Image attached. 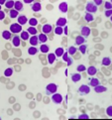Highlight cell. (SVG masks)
<instances>
[{
	"label": "cell",
	"instance_id": "5bb4252c",
	"mask_svg": "<svg viewBox=\"0 0 112 120\" xmlns=\"http://www.w3.org/2000/svg\"><path fill=\"white\" fill-rule=\"evenodd\" d=\"M87 72V74L89 75H95L96 74H97V68H95V67H88V68H86V71H85Z\"/></svg>",
	"mask_w": 112,
	"mask_h": 120
},
{
	"label": "cell",
	"instance_id": "7a4b0ae2",
	"mask_svg": "<svg viewBox=\"0 0 112 120\" xmlns=\"http://www.w3.org/2000/svg\"><path fill=\"white\" fill-rule=\"evenodd\" d=\"M85 10H86L87 13L93 14V13H96L97 10H98V8H97V6L92 1H89L86 5H85Z\"/></svg>",
	"mask_w": 112,
	"mask_h": 120
},
{
	"label": "cell",
	"instance_id": "4fadbf2b",
	"mask_svg": "<svg viewBox=\"0 0 112 120\" xmlns=\"http://www.w3.org/2000/svg\"><path fill=\"white\" fill-rule=\"evenodd\" d=\"M59 10L62 12V13H66V12H67L68 10V5H67V2H62V3H60V5H59Z\"/></svg>",
	"mask_w": 112,
	"mask_h": 120
},
{
	"label": "cell",
	"instance_id": "603a6c76",
	"mask_svg": "<svg viewBox=\"0 0 112 120\" xmlns=\"http://www.w3.org/2000/svg\"><path fill=\"white\" fill-rule=\"evenodd\" d=\"M2 37L4 40H10L12 37V33L10 31H8V30H4L2 32Z\"/></svg>",
	"mask_w": 112,
	"mask_h": 120
},
{
	"label": "cell",
	"instance_id": "f1b7e54d",
	"mask_svg": "<svg viewBox=\"0 0 112 120\" xmlns=\"http://www.w3.org/2000/svg\"><path fill=\"white\" fill-rule=\"evenodd\" d=\"M84 19L85 21H86L87 23H90V22H92V21L94 20V17H93V14H90V13H85L84 14Z\"/></svg>",
	"mask_w": 112,
	"mask_h": 120
},
{
	"label": "cell",
	"instance_id": "8992f818",
	"mask_svg": "<svg viewBox=\"0 0 112 120\" xmlns=\"http://www.w3.org/2000/svg\"><path fill=\"white\" fill-rule=\"evenodd\" d=\"M90 33H91V29H90L89 27L87 26H83L82 28H81V31H80V34H81V36L84 37V38H86L90 35Z\"/></svg>",
	"mask_w": 112,
	"mask_h": 120
},
{
	"label": "cell",
	"instance_id": "60d3db41",
	"mask_svg": "<svg viewBox=\"0 0 112 120\" xmlns=\"http://www.w3.org/2000/svg\"><path fill=\"white\" fill-rule=\"evenodd\" d=\"M63 61L64 62H67V60H68V53L67 52H64V54L63 55Z\"/></svg>",
	"mask_w": 112,
	"mask_h": 120
},
{
	"label": "cell",
	"instance_id": "8fae6325",
	"mask_svg": "<svg viewBox=\"0 0 112 120\" xmlns=\"http://www.w3.org/2000/svg\"><path fill=\"white\" fill-rule=\"evenodd\" d=\"M93 88H94V91H95L96 93H103V92L107 91V87L104 86V85H101V84L96 85V86L93 87Z\"/></svg>",
	"mask_w": 112,
	"mask_h": 120
},
{
	"label": "cell",
	"instance_id": "d6a6232c",
	"mask_svg": "<svg viewBox=\"0 0 112 120\" xmlns=\"http://www.w3.org/2000/svg\"><path fill=\"white\" fill-rule=\"evenodd\" d=\"M76 51H77L76 47H75V46H71V47H70V48L67 49V53H68V55L74 56V55L76 53Z\"/></svg>",
	"mask_w": 112,
	"mask_h": 120
},
{
	"label": "cell",
	"instance_id": "4dcf8cb0",
	"mask_svg": "<svg viewBox=\"0 0 112 120\" xmlns=\"http://www.w3.org/2000/svg\"><path fill=\"white\" fill-rule=\"evenodd\" d=\"M27 32H28L31 36H35V35H37V33H38L37 29H36L35 27H29V28L27 29Z\"/></svg>",
	"mask_w": 112,
	"mask_h": 120
},
{
	"label": "cell",
	"instance_id": "681fc988",
	"mask_svg": "<svg viewBox=\"0 0 112 120\" xmlns=\"http://www.w3.org/2000/svg\"><path fill=\"white\" fill-rule=\"evenodd\" d=\"M22 46H24V47L26 46V42H25V41H23V43H22Z\"/></svg>",
	"mask_w": 112,
	"mask_h": 120
},
{
	"label": "cell",
	"instance_id": "b9f144b4",
	"mask_svg": "<svg viewBox=\"0 0 112 120\" xmlns=\"http://www.w3.org/2000/svg\"><path fill=\"white\" fill-rule=\"evenodd\" d=\"M105 16L107 17V18H110V17L112 16V9L111 10H106L105 11Z\"/></svg>",
	"mask_w": 112,
	"mask_h": 120
},
{
	"label": "cell",
	"instance_id": "db71d44e",
	"mask_svg": "<svg viewBox=\"0 0 112 120\" xmlns=\"http://www.w3.org/2000/svg\"><path fill=\"white\" fill-rule=\"evenodd\" d=\"M0 119H1V117H0Z\"/></svg>",
	"mask_w": 112,
	"mask_h": 120
},
{
	"label": "cell",
	"instance_id": "74e56055",
	"mask_svg": "<svg viewBox=\"0 0 112 120\" xmlns=\"http://www.w3.org/2000/svg\"><path fill=\"white\" fill-rule=\"evenodd\" d=\"M104 7L106 10H111L112 9V4L110 1H105L104 2Z\"/></svg>",
	"mask_w": 112,
	"mask_h": 120
},
{
	"label": "cell",
	"instance_id": "83f0119b",
	"mask_svg": "<svg viewBox=\"0 0 112 120\" xmlns=\"http://www.w3.org/2000/svg\"><path fill=\"white\" fill-rule=\"evenodd\" d=\"M9 16H10V18L11 19H14V18H18V16H19V12L15 10V9H11L9 11Z\"/></svg>",
	"mask_w": 112,
	"mask_h": 120
},
{
	"label": "cell",
	"instance_id": "484cf974",
	"mask_svg": "<svg viewBox=\"0 0 112 120\" xmlns=\"http://www.w3.org/2000/svg\"><path fill=\"white\" fill-rule=\"evenodd\" d=\"M38 49H37V47H33V46H31V47H29L28 48V50H27V52H28V54L30 55V56H34V55H36L37 53H38Z\"/></svg>",
	"mask_w": 112,
	"mask_h": 120
},
{
	"label": "cell",
	"instance_id": "ba28073f",
	"mask_svg": "<svg viewBox=\"0 0 112 120\" xmlns=\"http://www.w3.org/2000/svg\"><path fill=\"white\" fill-rule=\"evenodd\" d=\"M67 19L66 18H63V17H60V18L57 20V22H56V26H58V27H64V26H67Z\"/></svg>",
	"mask_w": 112,
	"mask_h": 120
},
{
	"label": "cell",
	"instance_id": "ac0fdd59",
	"mask_svg": "<svg viewBox=\"0 0 112 120\" xmlns=\"http://www.w3.org/2000/svg\"><path fill=\"white\" fill-rule=\"evenodd\" d=\"M20 38H21V40H23V41H29L30 39V34L27 32V31H22L20 33Z\"/></svg>",
	"mask_w": 112,
	"mask_h": 120
},
{
	"label": "cell",
	"instance_id": "6da1fadb",
	"mask_svg": "<svg viewBox=\"0 0 112 120\" xmlns=\"http://www.w3.org/2000/svg\"><path fill=\"white\" fill-rule=\"evenodd\" d=\"M58 88H59V85L58 84H56L54 82H52V83H49L48 85L46 86V94H54L58 91Z\"/></svg>",
	"mask_w": 112,
	"mask_h": 120
},
{
	"label": "cell",
	"instance_id": "ee69618b",
	"mask_svg": "<svg viewBox=\"0 0 112 120\" xmlns=\"http://www.w3.org/2000/svg\"><path fill=\"white\" fill-rule=\"evenodd\" d=\"M93 3L95 4L96 6H99V5H101V4L103 3V1H102V0H95V1H94Z\"/></svg>",
	"mask_w": 112,
	"mask_h": 120
},
{
	"label": "cell",
	"instance_id": "ffe728a7",
	"mask_svg": "<svg viewBox=\"0 0 112 120\" xmlns=\"http://www.w3.org/2000/svg\"><path fill=\"white\" fill-rule=\"evenodd\" d=\"M100 82H99V79H96V78H91L89 79V85L92 87H95L96 85H99Z\"/></svg>",
	"mask_w": 112,
	"mask_h": 120
},
{
	"label": "cell",
	"instance_id": "f6af8a7d",
	"mask_svg": "<svg viewBox=\"0 0 112 120\" xmlns=\"http://www.w3.org/2000/svg\"><path fill=\"white\" fill-rule=\"evenodd\" d=\"M71 64H72V60L71 59V58H68V60H67V65L70 67V66H71Z\"/></svg>",
	"mask_w": 112,
	"mask_h": 120
},
{
	"label": "cell",
	"instance_id": "7bdbcfd3",
	"mask_svg": "<svg viewBox=\"0 0 112 120\" xmlns=\"http://www.w3.org/2000/svg\"><path fill=\"white\" fill-rule=\"evenodd\" d=\"M4 18H5V12L1 10V11H0V21L3 20Z\"/></svg>",
	"mask_w": 112,
	"mask_h": 120
},
{
	"label": "cell",
	"instance_id": "5b68a950",
	"mask_svg": "<svg viewBox=\"0 0 112 120\" xmlns=\"http://www.w3.org/2000/svg\"><path fill=\"white\" fill-rule=\"evenodd\" d=\"M77 92H78L80 95H86V94H88L90 92V87L86 84H82V85H80V86L78 87Z\"/></svg>",
	"mask_w": 112,
	"mask_h": 120
},
{
	"label": "cell",
	"instance_id": "3957f363",
	"mask_svg": "<svg viewBox=\"0 0 112 120\" xmlns=\"http://www.w3.org/2000/svg\"><path fill=\"white\" fill-rule=\"evenodd\" d=\"M9 29H10L9 31L11 33H13V34H18V33H21V32L23 31V30H22V26L19 25L18 23H13V24H11Z\"/></svg>",
	"mask_w": 112,
	"mask_h": 120
},
{
	"label": "cell",
	"instance_id": "44dd1931",
	"mask_svg": "<svg viewBox=\"0 0 112 120\" xmlns=\"http://www.w3.org/2000/svg\"><path fill=\"white\" fill-rule=\"evenodd\" d=\"M64 54V50L63 48H62V47H60V48H57L55 50V55L57 58H61L63 57V55Z\"/></svg>",
	"mask_w": 112,
	"mask_h": 120
},
{
	"label": "cell",
	"instance_id": "d590c367",
	"mask_svg": "<svg viewBox=\"0 0 112 120\" xmlns=\"http://www.w3.org/2000/svg\"><path fill=\"white\" fill-rule=\"evenodd\" d=\"M78 50H79V52L82 54V55H85L86 54V50H87V46L86 45H80L79 47H78Z\"/></svg>",
	"mask_w": 112,
	"mask_h": 120
},
{
	"label": "cell",
	"instance_id": "e0dca14e",
	"mask_svg": "<svg viewBox=\"0 0 112 120\" xmlns=\"http://www.w3.org/2000/svg\"><path fill=\"white\" fill-rule=\"evenodd\" d=\"M38 39H39V43H41V44H46V42L48 41V37H47L46 34L42 33L40 35H38Z\"/></svg>",
	"mask_w": 112,
	"mask_h": 120
},
{
	"label": "cell",
	"instance_id": "d4e9b609",
	"mask_svg": "<svg viewBox=\"0 0 112 120\" xmlns=\"http://www.w3.org/2000/svg\"><path fill=\"white\" fill-rule=\"evenodd\" d=\"M40 51H41V53H43V54L49 53V51H50L49 45H47V44H42V45L40 46Z\"/></svg>",
	"mask_w": 112,
	"mask_h": 120
},
{
	"label": "cell",
	"instance_id": "f5cc1de1",
	"mask_svg": "<svg viewBox=\"0 0 112 120\" xmlns=\"http://www.w3.org/2000/svg\"><path fill=\"white\" fill-rule=\"evenodd\" d=\"M110 2H111V4H112V1H110Z\"/></svg>",
	"mask_w": 112,
	"mask_h": 120
},
{
	"label": "cell",
	"instance_id": "bcb514c9",
	"mask_svg": "<svg viewBox=\"0 0 112 120\" xmlns=\"http://www.w3.org/2000/svg\"><path fill=\"white\" fill-rule=\"evenodd\" d=\"M63 32H64V35H67V26H64Z\"/></svg>",
	"mask_w": 112,
	"mask_h": 120
},
{
	"label": "cell",
	"instance_id": "52a82bcc",
	"mask_svg": "<svg viewBox=\"0 0 112 120\" xmlns=\"http://www.w3.org/2000/svg\"><path fill=\"white\" fill-rule=\"evenodd\" d=\"M85 42H86L85 38L79 35V36L75 37V45H76V46H78V47H79L80 45H83Z\"/></svg>",
	"mask_w": 112,
	"mask_h": 120
},
{
	"label": "cell",
	"instance_id": "1f68e13d",
	"mask_svg": "<svg viewBox=\"0 0 112 120\" xmlns=\"http://www.w3.org/2000/svg\"><path fill=\"white\" fill-rule=\"evenodd\" d=\"M12 75H13V68H8L4 71V76H6V78H9V76H11Z\"/></svg>",
	"mask_w": 112,
	"mask_h": 120
},
{
	"label": "cell",
	"instance_id": "f35d334b",
	"mask_svg": "<svg viewBox=\"0 0 112 120\" xmlns=\"http://www.w3.org/2000/svg\"><path fill=\"white\" fill-rule=\"evenodd\" d=\"M106 114H107V116L112 117V105L108 106V107L106 108Z\"/></svg>",
	"mask_w": 112,
	"mask_h": 120
},
{
	"label": "cell",
	"instance_id": "277c9868",
	"mask_svg": "<svg viewBox=\"0 0 112 120\" xmlns=\"http://www.w3.org/2000/svg\"><path fill=\"white\" fill-rule=\"evenodd\" d=\"M63 98L62 94L57 93V92L52 94V101H53L55 104H61V103H63Z\"/></svg>",
	"mask_w": 112,
	"mask_h": 120
},
{
	"label": "cell",
	"instance_id": "f907efd6",
	"mask_svg": "<svg viewBox=\"0 0 112 120\" xmlns=\"http://www.w3.org/2000/svg\"><path fill=\"white\" fill-rule=\"evenodd\" d=\"M110 21H111V23H112V16L110 17Z\"/></svg>",
	"mask_w": 112,
	"mask_h": 120
},
{
	"label": "cell",
	"instance_id": "8d00e7d4",
	"mask_svg": "<svg viewBox=\"0 0 112 120\" xmlns=\"http://www.w3.org/2000/svg\"><path fill=\"white\" fill-rule=\"evenodd\" d=\"M76 71H77V72L85 71H86V67H85L84 65H78L76 67Z\"/></svg>",
	"mask_w": 112,
	"mask_h": 120
},
{
	"label": "cell",
	"instance_id": "9c48e42d",
	"mask_svg": "<svg viewBox=\"0 0 112 120\" xmlns=\"http://www.w3.org/2000/svg\"><path fill=\"white\" fill-rule=\"evenodd\" d=\"M28 19L27 17H26L25 15H19L18 18H17V23H18L19 25H21V26H23V25H25L26 23H28Z\"/></svg>",
	"mask_w": 112,
	"mask_h": 120
},
{
	"label": "cell",
	"instance_id": "d6986e66",
	"mask_svg": "<svg viewBox=\"0 0 112 120\" xmlns=\"http://www.w3.org/2000/svg\"><path fill=\"white\" fill-rule=\"evenodd\" d=\"M80 79H81V75H80V72H75V74H72V75H71V80H72V82H78Z\"/></svg>",
	"mask_w": 112,
	"mask_h": 120
},
{
	"label": "cell",
	"instance_id": "7402d4cb",
	"mask_svg": "<svg viewBox=\"0 0 112 120\" xmlns=\"http://www.w3.org/2000/svg\"><path fill=\"white\" fill-rule=\"evenodd\" d=\"M14 9L17 10L18 12H19V11H22V10H23V2H22V1H19V0L15 1Z\"/></svg>",
	"mask_w": 112,
	"mask_h": 120
},
{
	"label": "cell",
	"instance_id": "7c38bea8",
	"mask_svg": "<svg viewBox=\"0 0 112 120\" xmlns=\"http://www.w3.org/2000/svg\"><path fill=\"white\" fill-rule=\"evenodd\" d=\"M31 9L34 12H39L42 10V5L40 2H33V4L31 5Z\"/></svg>",
	"mask_w": 112,
	"mask_h": 120
},
{
	"label": "cell",
	"instance_id": "4316f807",
	"mask_svg": "<svg viewBox=\"0 0 112 120\" xmlns=\"http://www.w3.org/2000/svg\"><path fill=\"white\" fill-rule=\"evenodd\" d=\"M102 66H104V67H108L111 65V59L109 57H105V58H103L102 59Z\"/></svg>",
	"mask_w": 112,
	"mask_h": 120
},
{
	"label": "cell",
	"instance_id": "836d02e7",
	"mask_svg": "<svg viewBox=\"0 0 112 120\" xmlns=\"http://www.w3.org/2000/svg\"><path fill=\"white\" fill-rule=\"evenodd\" d=\"M28 23L30 24V27H36L38 25V20L36 18H31L28 21Z\"/></svg>",
	"mask_w": 112,
	"mask_h": 120
},
{
	"label": "cell",
	"instance_id": "e575fe53",
	"mask_svg": "<svg viewBox=\"0 0 112 120\" xmlns=\"http://www.w3.org/2000/svg\"><path fill=\"white\" fill-rule=\"evenodd\" d=\"M55 34H56V35H60V36L63 35V28L56 26V28H55Z\"/></svg>",
	"mask_w": 112,
	"mask_h": 120
},
{
	"label": "cell",
	"instance_id": "2e32d148",
	"mask_svg": "<svg viewBox=\"0 0 112 120\" xmlns=\"http://www.w3.org/2000/svg\"><path fill=\"white\" fill-rule=\"evenodd\" d=\"M12 45L14 47H19L21 45V38L20 36H14L12 39Z\"/></svg>",
	"mask_w": 112,
	"mask_h": 120
},
{
	"label": "cell",
	"instance_id": "f546056e",
	"mask_svg": "<svg viewBox=\"0 0 112 120\" xmlns=\"http://www.w3.org/2000/svg\"><path fill=\"white\" fill-rule=\"evenodd\" d=\"M14 5H15V1H13V0H9V1H6L5 3V7L7 9H13L14 8Z\"/></svg>",
	"mask_w": 112,
	"mask_h": 120
},
{
	"label": "cell",
	"instance_id": "30bf717a",
	"mask_svg": "<svg viewBox=\"0 0 112 120\" xmlns=\"http://www.w3.org/2000/svg\"><path fill=\"white\" fill-rule=\"evenodd\" d=\"M52 30H53V26H52L51 24H45V25H43V27H42V32L44 33V34H50L52 32Z\"/></svg>",
	"mask_w": 112,
	"mask_h": 120
},
{
	"label": "cell",
	"instance_id": "816d5d0a",
	"mask_svg": "<svg viewBox=\"0 0 112 120\" xmlns=\"http://www.w3.org/2000/svg\"><path fill=\"white\" fill-rule=\"evenodd\" d=\"M0 11H1V5H0Z\"/></svg>",
	"mask_w": 112,
	"mask_h": 120
},
{
	"label": "cell",
	"instance_id": "cb8c5ba5",
	"mask_svg": "<svg viewBox=\"0 0 112 120\" xmlns=\"http://www.w3.org/2000/svg\"><path fill=\"white\" fill-rule=\"evenodd\" d=\"M56 59H57V57H56L55 53H49L48 54V62L50 65H53L54 62L56 61Z\"/></svg>",
	"mask_w": 112,
	"mask_h": 120
},
{
	"label": "cell",
	"instance_id": "9a60e30c",
	"mask_svg": "<svg viewBox=\"0 0 112 120\" xmlns=\"http://www.w3.org/2000/svg\"><path fill=\"white\" fill-rule=\"evenodd\" d=\"M29 43H30V45H32L33 47H36V46L39 44L38 36H37V35H35V36L30 37V39H29Z\"/></svg>",
	"mask_w": 112,
	"mask_h": 120
},
{
	"label": "cell",
	"instance_id": "c3c4849f",
	"mask_svg": "<svg viewBox=\"0 0 112 120\" xmlns=\"http://www.w3.org/2000/svg\"><path fill=\"white\" fill-rule=\"evenodd\" d=\"M5 3H6L5 0H0V5H5Z\"/></svg>",
	"mask_w": 112,
	"mask_h": 120
},
{
	"label": "cell",
	"instance_id": "7dc6e473",
	"mask_svg": "<svg viewBox=\"0 0 112 120\" xmlns=\"http://www.w3.org/2000/svg\"><path fill=\"white\" fill-rule=\"evenodd\" d=\"M24 2H25V3H27V4H33V1H32V0H25Z\"/></svg>",
	"mask_w": 112,
	"mask_h": 120
},
{
	"label": "cell",
	"instance_id": "ab89813d",
	"mask_svg": "<svg viewBox=\"0 0 112 120\" xmlns=\"http://www.w3.org/2000/svg\"><path fill=\"white\" fill-rule=\"evenodd\" d=\"M77 118H78V119H88V118H89V116H88L87 114L82 113V114L78 115V116H77Z\"/></svg>",
	"mask_w": 112,
	"mask_h": 120
}]
</instances>
